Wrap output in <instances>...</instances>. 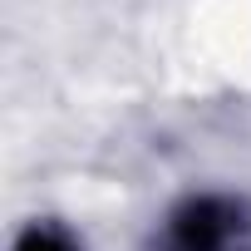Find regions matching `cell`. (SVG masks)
Segmentation results:
<instances>
[{"mask_svg":"<svg viewBox=\"0 0 251 251\" xmlns=\"http://www.w3.org/2000/svg\"><path fill=\"white\" fill-rule=\"evenodd\" d=\"M15 251H74V241L69 236H59V231H50V226H35V231H25L20 236V246Z\"/></svg>","mask_w":251,"mask_h":251,"instance_id":"cell-2","label":"cell"},{"mask_svg":"<svg viewBox=\"0 0 251 251\" xmlns=\"http://www.w3.org/2000/svg\"><path fill=\"white\" fill-rule=\"evenodd\" d=\"M163 251H251V207L241 197H192L163 226Z\"/></svg>","mask_w":251,"mask_h":251,"instance_id":"cell-1","label":"cell"}]
</instances>
